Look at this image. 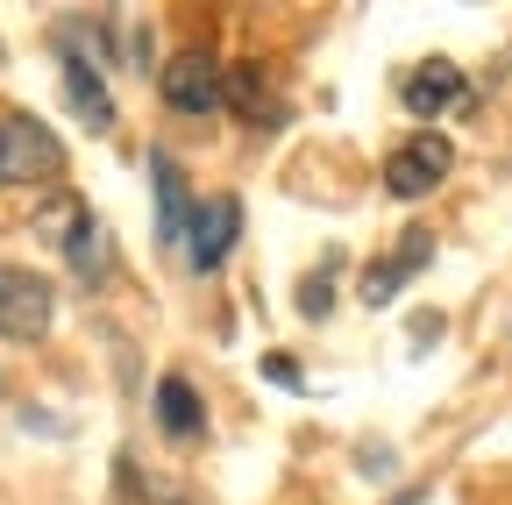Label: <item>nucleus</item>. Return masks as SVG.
<instances>
[{"label": "nucleus", "instance_id": "f257e3e1", "mask_svg": "<svg viewBox=\"0 0 512 505\" xmlns=\"http://www.w3.org/2000/svg\"><path fill=\"white\" fill-rule=\"evenodd\" d=\"M64 171V143L36 114H0V185H43Z\"/></svg>", "mask_w": 512, "mask_h": 505}, {"label": "nucleus", "instance_id": "f03ea898", "mask_svg": "<svg viewBox=\"0 0 512 505\" xmlns=\"http://www.w3.org/2000/svg\"><path fill=\"white\" fill-rule=\"evenodd\" d=\"M57 321V292L29 264H0V335L8 342H43Z\"/></svg>", "mask_w": 512, "mask_h": 505}, {"label": "nucleus", "instance_id": "7ed1b4c3", "mask_svg": "<svg viewBox=\"0 0 512 505\" xmlns=\"http://www.w3.org/2000/svg\"><path fill=\"white\" fill-rule=\"evenodd\" d=\"M448 164H456L448 136L420 129V136H406V143L392 150V164H384V193H399V200H420V193H434V185L448 178Z\"/></svg>", "mask_w": 512, "mask_h": 505}, {"label": "nucleus", "instance_id": "20e7f679", "mask_svg": "<svg viewBox=\"0 0 512 505\" xmlns=\"http://www.w3.org/2000/svg\"><path fill=\"white\" fill-rule=\"evenodd\" d=\"M164 100L185 107V114H214V107L228 100V65H221V57H207V50L171 57V65H164Z\"/></svg>", "mask_w": 512, "mask_h": 505}, {"label": "nucleus", "instance_id": "39448f33", "mask_svg": "<svg viewBox=\"0 0 512 505\" xmlns=\"http://www.w3.org/2000/svg\"><path fill=\"white\" fill-rule=\"evenodd\" d=\"M235 228H242L235 200H207L200 214H185V257H192V271H214L235 249Z\"/></svg>", "mask_w": 512, "mask_h": 505}, {"label": "nucleus", "instance_id": "423d86ee", "mask_svg": "<svg viewBox=\"0 0 512 505\" xmlns=\"http://www.w3.org/2000/svg\"><path fill=\"white\" fill-rule=\"evenodd\" d=\"M456 100H470V86H463V72L448 65V57H427V65L406 79V107L413 114H441V107H456Z\"/></svg>", "mask_w": 512, "mask_h": 505}, {"label": "nucleus", "instance_id": "0eeeda50", "mask_svg": "<svg viewBox=\"0 0 512 505\" xmlns=\"http://www.w3.org/2000/svg\"><path fill=\"white\" fill-rule=\"evenodd\" d=\"M64 100H72V114L86 121V129H114V100H107L100 72L86 65V57H72V50H64Z\"/></svg>", "mask_w": 512, "mask_h": 505}, {"label": "nucleus", "instance_id": "6e6552de", "mask_svg": "<svg viewBox=\"0 0 512 505\" xmlns=\"http://www.w3.org/2000/svg\"><path fill=\"white\" fill-rule=\"evenodd\" d=\"M228 100H235V114L256 121V129H278V121H285V107H278L264 65H235V72H228Z\"/></svg>", "mask_w": 512, "mask_h": 505}, {"label": "nucleus", "instance_id": "1a4fd4ad", "mask_svg": "<svg viewBox=\"0 0 512 505\" xmlns=\"http://www.w3.org/2000/svg\"><path fill=\"white\" fill-rule=\"evenodd\" d=\"M157 427H164L171 441H192V434L207 427V413H200V392H192L178 370H171V377H157Z\"/></svg>", "mask_w": 512, "mask_h": 505}, {"label": "nucleus", "instance_id": "9d476101", "mask_svg": "<svg viewBox=\"0 0 512 505\" xmlns=\"http://www.w3.org/2000/svg\"><path fill=\"white\" fill-rule=\"evenodd\" d=\"M427 242H434V235H406V249H392V257H384L377 271H363V299H370V306L392 299V292H399V285L427 264Z\"/></svg>", "mask_w": 512, "mask_h": 505}, {"label": "nucleus", "instance_id": "9b49d317", "mask_svg": "<svg viewBox=\"0 0 512 505\" xmlns=\"http://www.w3.org/2000/svg\"><path fill=\"white\" fill-rule=\"evenodd\" d=\"M64 257H72V271H79V278H100V271H107V228L86 214L72 235H64Z\"/></svg>", "mask_w": 512, "mask_h": 505}, {"label": "nucleus", "instance_id": "f8f14e48", "mask_svg": "<svg viewBox=\"0 0 512 505\" xmlns=\"http://www.w3.org/2000/svg\"><path fill=\"white\" fill-rule=\"evenodd\" d=\"M150 178H157V207H164V242L178 249V242H185V193H178L171 157H150Z\"/></svg>", "mask_w": 512, "mask_h": 505}, {"label": "nucleus", "instance_id": "ddd939ff", "mask_svg": "<svg viewBox=\"0 0 512 505\" xmlns=\"http://www.w3.org/2000/svg\"><path fill=\"white\" fill-rule=\"evenodd\" d=\"M306 313H313V321L328 313V278H313V285H306Z\"/></svg>", "mask_w": 512, "mask_h": 505}]
</instances>
